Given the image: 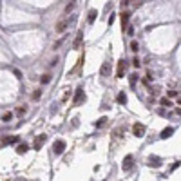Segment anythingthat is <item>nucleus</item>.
I'll return each instance as SVG.
<instances>
[{
    "label": "nucleus",
    "instance_id": "423d86ee",
    "mask_svg": "<svg viewBox=\"0 0 181 181\" xmlns=\"http://www.w3.org/2000/svg\"><path fill=\"white\" fill-rule=\"evenodd\" d=\"M82 98H83V87H78V89H76V94H74V100H73V103H74V105H80Z\"/></svg>",
    "mask_w": 181,
    "mask_h": 181
},
{
    "label": "nucleus",
    "instance_id": "0eeeda50",
    "mask_svg": "<svg viewBox=\"0 0 181 181\" xmlns=\"http://www.w3.org/2000/svg\"><path fill=\"white\" fill-rule=\"evenodd\" d=\"M109 73H111V63H109V62H103V65H102V69H100V74H102V76H109Z\"/></svg>",
    "mask_w": 181,
    "mask_h": 181
},
{
    "label": "nucleus",
    "instance_id": "a211bd4d",
    "mask_svg": "<svg viewBox=\"0 0 181 181\" xmlns=\"http://www.w3.org/2000/svg\"><path fill=\"white\" fill-rule=\"evenodd\" d=\"M178 94H179V92H178V91H169V92H167V98H169V100H170V98H176V96H178Z\"/></svg>",
    "mask_w": 181,
    "mask_h": 181
},
{
    "label": "nucleus",
    "instance_id": "f8f14e48",
    "mask_svg": "<svg viewBox=\"0 0 181 181\" xmlns=\"http://www.w3.org/2000/svg\"><path fill=\"white\" fill-rule=\"evenodd\" d=\"M11 120H13V112H5V114L2 116V121H4V123H9Z\"/></svg>",
    "mask_w": 181,
    "mask_h": 181
},
{
    "label": "nucleus",
    "instance_id": "aec40b11",
    "mask_svg": "<svg viewBox=\"0 0 181 181\" xmlns=\"http://www.w3.org/2000/svg\"><path fill=\"white\" fill-rule=\"evenodd\" d=\"M107 123V118H100V121H96V127H103Z\"/></svg>",
    "mask_w": 181,
    "mask_h": 181
},
{
    "label": "nucleus",
    "instance_id": "5701e85b",
    "mask_svg": "<svg viewBox=\"0 0 181 181\" xmlns=\"http://www.w3.org/2000/svg\"><path fill=\"white\" fill-rule=\"evenodd\" d=\"M49 80H51V76H49V74H45V76H44V78H42V83H47V82H49Z\"/></svg>",
    "mask_w": 181,
    "mask_h": 181
},
{
    "label": "nucleus",
    "instance_id": "9b49d317",
    "mask_svg": "<svg viewBox=\"0 0 181 181\" xmlns=\"http://www.w3.org/2000/svg\"><path fill=\"white\" fill-rule=\"evenodd\" d=\"M82 40H83V33H78V36L74 38V44H73V47H74V49H78V47H80V44H82Z\"/></svg>",
    "mask_w": 181,
    "mask_h": 181
},
{
    "label": "nucleus",
    "instance_id": "f257e3e1",
    "mask_svg": "<svg viewBox=\"0 0 181 181\" xmlns=\"http://www.w3.org/2000/svg\"><path fill=\"white\" fill-rule=\"evenodd\" d=\"M63 149H65V141H63V140H56L54 145H53V152H54V156H60V154L63 152Z\"/></svg>",
    "mask_w": 181,
    "mask_h": 181
},
{
    "label": "nucleus",
    "instance_id": "2eb2a0df",
    "mask_svg": "<svg viewBox=\"0 0 181 181\" xmlns=\"http://www.w3.org/2000/svg\"><path fill=\"white\" fill-rule=\"evenodd\" d=\"M121 22H123V29L127 27V22H129V13H123L121 15Z\"/></svg>",
    "mask_w": 181,
    "mask_h": 181
},
{
    "label": "nucleus",
    "instance_id": "9d476101",
    "mask_svg": "<svg viewBox=\"0 0 181 181\" xmlns=\"http://www.w3.org/2000/svg\"><path fill=\"white\" fill-rule=\"evenodd\" d=\"M96 16H98V11H96V9H91V11H89V16H87V22L92 24V22L96 20Z\"/></svg>",
    "mask_w": 181,
    "mask_h": 181
},
{
    "label": "nucleus",
    "instance_id": "bb28decb",
    "mask_svg": "<svg viewBox=\"0 0 181 181\" xmlns=\"http://www.w3.org/2000/svg\"><path fill=\"white\" fill-rule=\"evenodd\" d=\"M179 105H181V98H179Z\"/></svg>",
    "mask_w": 181,
    "mask_h": 181
},
{
    "label": "nucleus",
    "instance_id": "393cba45",
    "mask_svg": "<svg viewBox=\"0 0 181 181\" xmlns=\"http://www.w3.org/2000/svg\"><path fill=\"white\" fill-rule=\"evenodd\" d=\"M16 112H18V114H24V112H25V107H18Z\"/></svg>",
    "mask_w": 181,
    "mask_h": 181
},
{
    "label": "nucleus",
    "instance_id": "7ed1b4c3",
    "mask_svg": "<svg viewBox=\"0 0 181 181\" xmlns=\"http://www.w3.org/2000/svg\"><path fill=\"white\" fill-rule=\"evenodd\" d=\"M123 76H125V60H120L116 69V78H123Z\"/></svg>",
    "mask_w": 181,
    "mask_h": 181
},
{
    "label": "nucleus",
    "instance_id": "20e7f679",
    "mask_svg": "<svg viewBox=\"0 0 181 181\" xmlns=\"http://www.w3.org/2000/svg\"><path fill=\"white\" fill-rule=\"evenodd\" d=\"M67 27H69V18H65V20H60V22L56 24V33H63Z\"/></svg>",
    "mask_w": 181,
    "mask_h": 181
},
{
    "label": "nucleus",
    "instance_id": "412c9836",
    "mask_svg": "<svg viewBox=\"0 0 181 181\" xmlns=\"http://www.w3.org/2000/svg\"><path fill=\"white\" fill-rule=\"evenodd\" d=\"M16 141H18V138H15V136H13V138H5V140H4V143H16Z\"/></svg>",
    "mask_w": 181,
    "mask_h": 181
},
{
    "label": "nucleus",
    "instance_id": "dca6fc26",
    "mask_svg": "<svg viewBox=\"0 0 181 181\" xmlns=\"http://www.w3.org/2000/svg\"><path fill=\"white\" fill-rule=\"evenodd\" d=\"M118 102H120V103H125V102H127V96H125V92H120V94H118Z\"/></svg>",
    "mask_w": 181,
    "mask_h": 181
},
{
    "label": "nucleus",
    "instance_id": "ddd939ff",
    "mask_svg": "<svg viewBox=\"0 0 181 181\" xmlns=\"http://www.w3.org/2000/svg\"><path fill=\"white\" fill-rule=\"evenodd\" d=\"M163 107H170L172 105V100H169V98H161V102H160Z\"/></svg>",
    "mask_w": 181,
    "mask_h": 181
},
{
    "label": "nucleus",
    "instance_id": "f3484780",
    "mask_svg": "<svg viewBox=\"0 0 181 181\" xmlns=\"http://www.w3.org/2000/svg\"><path fill=\"white\" fill-rule=\"evenodd\" d=\"M74 4H76V2H69V4L65 5V13H69V11H73V9H74Z\"/></svg>",
    "mask_w": 181,
    "mask_h": 181
},
{
    "label": "nucleus",
    "instance_id": "39448f33",
    "mask_svg": "<svg viewBox=\"0 0 181 181\" xmlns=\"http://www.w3.org/2000/svg\"><path fill=\"white\" fill-rule=\"evenodd\" d=\"M132 161H134V158L129 154V156H125V160H123V165H121V169L123 170H131L132 169Z\"/></svg>",
    "mask_w": 181,
    "mask_h": 181
},
{
    "label": "nucleus",
    "instance_id": "6e6552de",
    "mask_svg": "<svg viewBox=\"0 0 181 181\" xmlns=\"http://www.w3.org/2000/svg\"><path fill=\"white\" fill-rule=\"evenodd\" d=\"M45 140H47V136L45 134H42V136H38L36 140H34V149H40L44 143H45Z\"/></svg>",
    "mask_w": 181,
    "mask_h": 181
},
{
    "label": "nucleus",
    "instance_id": "f03ea898",
    "mask_svg": "<svg viewBox=\"0 0 181 181\" xmlns=\"http://www.w3.org/2000/svg\"><path fill=\"white\" fill-rule=\"evenodd\" d=\"M132 132H134V136H138V138L145 136V125H141V123H134Z\"/></svg>",
    "mask_w": 181,
    "mask_h": 181
},
{
    "label": "nucleus",
    "instance_id": "b1692460",
    "mask_svg": "<svg viewBox=\"0 0 181 181\" xmlns=\"http://www.w3.org/2000/svg\"><path fill=\"white\" fill-rule=\"evenodd\" d=\"M132 65H134V67H140V60H138V58H134V60H132Z\"/></svg>",
    "mask_w": 181,
    "mask_h": 181
},
{
    "label": "nucleus",
    "instance_id": "a878e982",
    "mask_svg": "<svg viewBox=\"0 0 181 181\" xmlns=\"http://www.w3.org/2000/svg\"><path fill=\"white\" fill-rule=\"evenodd\" d=\"M176 112H178V114H179V116H181V109H178V111H176Z\"/></svg>",
    "mask_w": 181,
    "mask_h": 181
},
{
    "label": "nucleus",
    "instance_id": "4468645a",
    "mask_svg": "<svg viewBox=\"0 0 181 181\" xmlns=\"http://www.w3.org/2000/svg\"><path fill=\"white\" fill-rule=\"evenodd\" d=\"M27 149H29L27 145H18V147H16V152H18V154H24V152H27Z\"/></svg>",
    "mask_w": 181,
    "mask_h": 181
},
{
    "label": "nucleus",
    "instance_id": "6ab92c4d",
    "mask_svg": "<svg viewBox=\"0 0 181 181\" xmlns=\"http://www.w3.org/2000/svg\"><path fill=\"white\" fill-rule=\"evenodd\" d=\"M131 49H132L134 53H138V49H140V44H138V42H132V44H131Z\"/></svg>",
    "mask_w": 181,
    "mask_h": 181
},
{
    "label": "nucleus",
    "instance_id": "4be33fe9",
    "mask_svg": "<svg viewBox=\"0 0 181 181\" xmlns=\"http://www.w3.org/2000/svg\"><path fill=\"white\" fill-rule=\"evenodd\" d=\"M40 94H42V92H40V89H38V91H34V92H33V98H34V100H38V98H40Z\"/></svg>",
    "mask_w": 181,
    "mask_h": 181
},
{
    "label": "nucleus",
    "instance_id": "1a4fd4ad",
    "mask_svg": "<svg viewBox=\"0 0 181 181\" xmlns=\"http://www.w3.org/2000/svg\"><path fill=\"white\" fill-rule=\"evenodd\" d=\"M172 134H174V129H172V127H167V129H163L161 138H163V140H167V138H170Z\"/></svg>",
    "mask_w": 181,
    "mask_h": 181
}]
</instances>
